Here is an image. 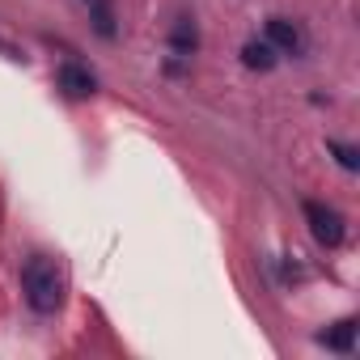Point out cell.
<instances>
[{
  "label": "cell",
  "mask_w": 360,
  "mask_h": 360,
  "mask_svg": "<svg viewBox=\"0 0 360 360\" xmlns=\"http://www.w3.org/2000/svg\"><path fill=\"white\" fill-rule=\"evenodd\" d=\"M56 85H60L68 98H89V94L98 89V77H94L85 64H77V60H64V64H60V72H56Z\"/></svg>",
  "instance_id": "cell-3"
},
{
  "label": "cell",
  "mask_w": 360,
  "mask_h": 360,
  "mask_svg": "<svg viewBox=\"0 0 360 360\" xmlns=\"http://www.w3.org/2000/svg\"><path fill=\"white\" fill-rule=\"evenodd\" d=\"M85 5H89V0H85Z\"/></svg>",
  "instance_id": "cell-10"
},
{
  "label": "cell",
  "mask_w": 360,
  "mask_h": 360,
  "mask_svg": "<svg viewBox=\"0 0 360 360\" xmlns=\"http://www.w3.org/2000/svg\"><path fill=\"white\" fill-rule=\"evenodd\" d=\"M318 343H326L330 352H352V343H356V318H339L330 330L318 335Z\"/></svg>",
  "instance_id": "cell-7"
},
{
  "label": "cell",
  "mask_w": 360,
  "mask_h": 360,
  "mask_svg": "<svg viewBox=\"0 0 360 360\" xmlns=\"http://www.w3.org/2000/svg\"><path fill=\"white\" fill-rule=\"evenodd\" d=\"M305 221H309V233L326 246V250H335V246H343V238H347V225H343V217L330 208V204H318V200H305Z\"/></svg>",
  "instance_id": "cell-2"
},
{
  "label": "cell",
  "mask_w": 360,
  "mask_h": 360,
  "mask_svg": "<svg viewBox=\"0 0 360 360\" xmlns=\"http://www.w3.org/2000/svg\"><path fill=\"white\" fill-rule=\"evenodd\" d=\"M276 47L267 43V39H250L246 47H242V64L246 68H259V72H267V68H276Z\"/></svg>",
  "instance_id": "cell-6"
},
{
  "label": "cell",
  "mask_w": 360,
  "mask_h": 360,
  "mask_svg": "<svg viewBox=\"0 0 360 360\" xmlns=\"http://www.w3.org/2000/svg\"><path fill=\"white\" fill-rule=\"evenodd\" d=\"M326 148L335 153V161H339L343 169H356V165H360V157H356V148H352V144H339V140H330Z\"/></svg>",
  "instance_id": "cell-9"
},
{
  "label": "cell",
  "mask_w": 360,
  "mask_h": 360,
  "mask_svg": "<svg viewBox=\"0 0 360 360\" xmlns=\"http://www.w3.org/2000/svg\"><path fill=\"white\" fill-rule=\"evenodd\" d=\"M89 22H94V30H98V39H115L119 34V26H115V5H110V0H89Z\"/></svg>",
  "instance_id": "cell-8"
},
{
  "label": "cell",
  "mask_w": 360,
  "mask_h": 360,
  "mask_svg": "<svg viewBox=\"0 0 360 360\" xmlns=\"http://www.w3.org/2000/svg\"><path fill=\"white\" fill-rule=\"evenodd\" d=\"M22 292H26V305L34 314H56L64 305V276H60L56 259L30 255L22 267Z\"/></svg>",
  "instance_id": "cell-1"
},
{
  "label": "cell",
  "mask_w": 360,
  "mask_h": 360,
  "mask_svg": "<svg viewBox=\"0 0 360 360\" xmlns=\"http://www.w3.org/2000/svg\"><path fill=\"white\" fill-rule=\"evenodd\" d=\"M280 56H301V47H305V34H301V26L297 22H288V18H271L267 22V34H263Z\"/></svg>",
  "instance_id": "cell-4"
},
{
  "label": "cell",
  "mask_w": 360,
  "mask_h": 360,
  "mask_svg": "<svg viewBox=\"0 0 360 360\" xmlns=\"http://www.w3.org/2000/svg\"><path fill=\"white\" fill-rule=\"evenodd\" d=\"M195 47H200L195 18H178L174 30H169V51H174V56H195Z\"/></svg>",
  "instance_id": "cell-5"
}]
</instances>
